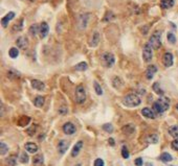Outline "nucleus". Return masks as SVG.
<instances>
[{"mask_svg": "<svg viewBox=\"0 0 178 166\" xmlns=\"http://www.w3.org/2000/svg\"><path fill=\"white\" fill-rule=\"evenodd\" d=\"M17 162V157L16 156H12L10 158L6 159V164L10 165V166H15Z\"/></svg>", "mask_w": 178, "mask_h": 166, "instance_id": "473e14b6", "label": "nucleus"}, {"mask_svg": "<svg viewBox=\"0 0 178 166\" xmlns=\"http://www.w3.org/2000/svg\"><path fill=\"white\" fill-rule=\"evenodd\" d=\"M123 132H124L126 135H131L135 132V127L133 124H127L123 127Z\"/></svg>", "mask_w": 178, "mask_h": 166, "instance_id": "aec40b11", "label": "nucleus"}, {"mask_svg": "<svg viewBox=\"0 0 178 166\" xmlns=\"http://www.w3.org/2000/svg\"><path fill=\"white\" fill-rule=\"evenodd\" d=\"M68 147H69V142L66 141V140H61V141L59 142V144H58V152H59V154L64 155L65 153L67 152Z\"/></svg>", "mask_w": 178, "mask_h": 166, "instance_id": "1a4fd4ad", "label": "nucleus"}, {"mask_svg": "<svg viewBox=\"0 0 178 166\" xmlns=\"http://www.w3.org/2000/svg\"><path fill=\"white\" fill-rule=\"evenodd\" d=\"M146 166H153V165L150 164V163H147V164H146Z\"/></svg>", "mask_w": 178, "mask_h": 166, "instance_id": "09e8293b", "label": "nucleus"}, {"mask_svg": "<svg viewBox=\"0 0 178 166\" xmlns=\"http://www.w3.org/2000/svg\"><path fill=\"white\" fill-rule=\"evenodd\" d=\"M102 60H103L104 64H105L106 67H112L115 63V57L114 55L111 54V52H105L103 55H102Z\"/></svg>", "mask_w": 178, "mask_h": 166, "instance_id": "39448f33", "label": "nucleus"}, {"mask_svg": "<svg viewBox=\"0 0 178 166\" xmlns=\"http://www.w3.org/2000/svg\"><path fill=\"white\" fill-rule=\"evenodd\" d=\"M141 103V97L138 96L137 94H128L123 98V103H124L126 107L129 108H134L139 106Z\"/></svg>", "mask_w": 178, "mask_h": 166, "instance_id": "f257e3e1", "label": "nucleus"}, {"mask_svg": "<svg viewBox=\"0 0 178 166\" xmlns=\"http://www.w3.org/2000/svg\"><path fill=\"white\" fill-rule=\"evenodd\" d=\"M36 129H37V127H29V129H27L26 131H27V134H28L29 136H33V135H35V133H36Z\"/></svg>", "mask_w": 178, "mask_h": 166, "instance_id": "79ce46f5", "label": "nucleus"}, {"mask_svg": "<svg viewBox=\"0 0 178 166\" xmlns=\"http://www.w3.org/2000/svg\"><path fill=\"white\" fill-rule=\"evenodd\" d=\"M156 72H157V67H156L155 65L148 66L147 70H146V77H147L148 80H152Z\"/></svg>", "mask_w": 178, "mask_h": 166, "instance_id": "9d476101", "label": "nucleus"}, {"mask_svg": "<svg viewBox=\"0 0 178 166\" xmlns=\"http://www.w3.org/2000/svg\"><path fill=\"white\" fill-rule=\"evenodd\" d=\"M59 113L64 115V114H66V113H67V110L66 109H60V110H59Z\"/></svg>", "mask_w": 178, "mask_h": 166, "instance_id": "49530a36", "label": "nucleus"}, {"mask_svg": "<svg viewBox=\"0 0 178 166\" xmlns=\"http://www.w3.org/2000/svg\"><path fill=\"white\" fill-rule=\"evenodd\" d=\"M159 159L162 161V162H165V163L170 162V161L173 160L172 156H171L169 153H164V154H162V155H160V157H159Z\"/></svg>", "mask_w": 178, "mask_h": 166, "instance_id": "393cba45", "label": "nucleus"}, {"mask_svg": "<svg viewBox=\"0 0 178 166\" xmlns=\"http://www.w3.org/2000/svg\"><path fill=\"white\" fill-rule=\"evenodd\" d=\"M76 166H81V164H78V165H76Z\"/></svg>", "mask_w": 178, "mask_h": 166, "instance_id": "3c124183", "label": "nucleus"}, {"mask_svg": "<svg viewBox=\"0 0 178 166\" xmlns=\"http://www.w3.org/2000/svg\"><path fill=\"white\" fill-rule=\"evenodd\" d=\"M109 143H110V144H111V145H112V146H113V145H114V140H113V139H112V138H110V139H109Z\"/></svg>", "mask_w": 178, "mask_h": 166, "instance_id": "de8ad7c7", "label": "nucleus"}, {"mask_svg": "<svg viewBox=\"0 0 178 166\" xmlns=\"http://www.w3.org/2000/svg\"><path fill=\"white\" fill-rule=\"evenodd\" d=\"M122 156H123V158H125V159H128L129 156H130L126 146H123V147H122Z\"/></svg>", "mask_w": 178, "mask_h": 166, "instance_id": "a19ab883", "label": "nucleus"}, {"mask_svg": "<svg viewBox=\"0 0 178 166\" xmlns=\"http://www.w3.org/2000/svg\"><path fill=\"white\" fill-rule=\"evenodd\" d=\"M75 99L78 103H83L86 100V91L85 88L83 86H78L76 88V92H75Z\"/></svg>", "mask_w": 178, "mask_h": 166, "instance_id": "7ed1b4c3", "label": "nucleus"}, {"mask_svg": "<svg viewBox=\"0 0 178 166\" xmlns=\"http://www.w3.org/2000/svg\"><path fill=\"white\" fill-rule=\"evenodd\" d=\"M15 17V13L14 12H10L8 14H6L5 16L2 18V20H1V24H2V26L3 27H6L7 26V24H8V22H10V20H12L13 18Z\"/></svg>", "mask_w": 178, "mask_h": 166, "instance_id": "4468645a", "label": "nucleus"}, {"mask_svg": "<svg viewBox=\"0 0 178 166\" xmlns=\"http://www.w3.org/2000/svg\"><path fill=\"white\" fill-rule=\"evenodd\" d=\"M149 44L153 49H158L162 46V33L155 31L149 40Z\"/></svg>", "mask_w": 178, "mask_h": 166, "instance_id": "f03ea898", "label": "nucleus"}, {"mask_svg": "<svg viewBox=\"0 0 178 166\" xmlns=\"http://www.w3.org/2000/svg\"><path fill=\"white\" fill-rule=\"evenodd\" d=\"M24 147H25V150L28 153H31V154H35V153L38 152L37 144L34 143V142H27V143H25Z\"/></svg>", "mask_w": 178, "mask_h": 166, "instance_id": "2eb2a0df", "label": "nucleus"}, {"mask_svg": "<svg viewBox=\"0 0 178 166\" xmlns=\"http://www.w3.org/2000/svg\"><path fill=\"white\" fill-rule=\"evenodd\" d=\"M38 33H40V26L38 24H33L29 27V33L31 36H36Z\"/></svg>", "mask_w": 178, "mask_h": 166, "instance_id": "cd10ccee", "label": "nucleus"}, {"mask_svg": "<svg viewBox=\"0 0 178 166\" xmlns=\"http://www.w3.org/2000/svg\"><path fill=\"white\" fill-rule=\"evenodd\" d=\"M88 68V65L86 62H81V63H79L77 66L75 67V69L77 70V71H85V70H87Z\"/></svg>", "mask_w": 178, "mask_h": 166, "instance_id": "a878e982", "label": "nucleus"}, {"mask_svg": "<svg viewBox=\"0 0 178 166\" xmlns=\"http://www.w3.org/2000/svg\"><path fill=\"white\" fill-rule=\"evenodd\" d=\"M135 165L136 166H143V159L137 158L136 160H135Z\"/></svg>", "mask_w": 178, "mask_h": 166, "instance_id": "a18cd8bd", "label": "nucleus"}, {"mask_svg": "<svg viewBox=\"0 0 178 166\" xmlns=\"http://www.w3.org/2000/svg\"><path fill=\"white\" fill-rule=\"evenodd\" d=\"M99 33L95 31L92 35V37H91L90 41H89V45H90L91 47H95V46L99 44Z\"/></svg>", "mask_w": 178, "mask_h": 166, "instance_id": "f3484780", "label": "nucleus"}, {"mask_svg": "<svg viewBox=\"0 0 178 166\" xmlns=\"http://www.w3.org/2000/svg\"><path fill=\"white\" fill-rule=\"evenodd\" d=\"M76 131H77V127H76V125L73 123L66 122L63 125V132L66 135H73V134L76 133Z\"/></svg>", "mask_w": 178, "mask_h": 166, "instance_id": "423d86ee", "label": "nucleus"}, {"mask_svg": "<svg viewBox=\"0 0 178 166\" xmlns=\"http://www.w3.org/2000/svg\"><path fill=\"white\" fill-rule=\"evenodd\" d=\"M167 38H168L169 43H171V44H175V43H176V37H175L174 33H169L168 36H167Z\"/></svg>", "mask_w": 178, "mask_h": 166, "instance_id": "f704fd0d", "label": "nucleus"}, {"mask_svg": "<svg viewBox=\"0 0 178 166\" xmlns=\"http://www.w3.org/2000/svg\"><path fill=\"white\" fill-rule=\"evenodd\" d=\"M16 44L20 49H26L28 46V41L25 37H19L16 41Z\"/></svg>", "mask_w": 178, "mask_h": 166, "instance_id": "f8f14e48", "label": "nucleus"}, {"mask_svg": "<svg viewBox=\"0 0 178 166\" xmlns=\"http://www.w3.org/2000/svg\"><path fill=\"white\" fill-rule=\"evenodd\" d=\"M87 20H88V15H82L80 17V24H82L81 28H85L86 25H87Z\"/></svg>", "mask_w": 178, "mask_h": 166, "instance_id": "c756f323", "label": "nucleus"}, {"mask_svg": "<svg viewBox=\"0 0 178 166\" xmlns=\"http://www.w3.org/2000/svg\"><path fill=\"white\" fill-rule=\"evenodd\" d=\"M153 111H154V113H155V114H159V115L162 114V113L165 112L157 101H155V103H153Z\"/></svg>", "mask_w": 178, "mask_h": 166, "instance_id": "c85d7f7f", "label": "nucleus"}, {"mask_svg": "<svg viewBox=\"0 0 178 166\" xmlns=\"http://www.w3.org/2000/svg\"><path fill=\"white\" fill-rule=\"evenodd\" d=\"M93 87H94V90H95V93H96L97 95H102L103 94V90H102L101 86H99V84L97 82H93Z\"/></svg>", "mask_w": 178, "mask_h": 166, "instance_id": "72a5a7b5", "label": "nucleus"}, {"mask_svg": "<svg viewBox=\"0 0 178 166\" xmlns=\"http://www.w3.org/2000/svg\"><path fill=\"white\" fill-rule=\"evenodd\" d=\"M31 87L38 91H43L44 89H45V84L39 80H33L31 82Z\"/></svg>", "mask_w": 178, "mask_h": 166, "instance_id": "9b49d317", "label": "nucleus"}, {"mask_svg": "<svg viewBox=\"0 0 178 166\" xmlns=\"http://www.w3.org/2000/svg\"><path fill=\"white\" fill-rule=\"evenodd\" d=\"M162 63L166 67H171L174 63V57H173V54L171 52H166L164 54V57H162Z\"/></svg>", "mask_w": 178, "mask_h": 166, "instance_id": "0eeeda50", "label": "nucleus"}, {"mask_svg": "<svg viewBox=\"0 0 178 166\" xmlns=\"http://www.w3.org/2000/svg\"><path fill=\"white\" fill-rule=\"evenodd\" d=\"M22 120H23V122H18V124H19V125H21V127H24V125L28 124L29 121H31V118H29V117H25V116H23L22 118H21L19 121H22Z\"/></svg>", "mask_w": 178, "mask_h": 166, "instance_id": "c9c22d12", "label": "nucleus"}, {"mask_svg": "<svg viewBox=\"0 0 178 166\" xmlns=\"http://www.w3.org/2000/svg\"><path fill=\"white\" fill-rule=\"evenodd\" d=\"M44 103H45V98L43 96H37L34 100V103H35L36 107L38 108H41L44 106Z\"/></svg>", "mask_w": 178, "mask_h": 166, "instance_id": "412c9836", "label": "nucleus"}, {"mask_svg": "<svg viewBox=\"0 0 178 166\" xmlns=\"http://www.w3.org/2000/svg\"><path fill=\"white\" fill-rule=\"evenodd\" d=\"M103 130H105L107 133H112L113 132V127L110 123H106V124L103 125Z\"/></svg>", "mask_w": 178, "mask_h": 166, "instance_id": "58836bf2", "label": "nucleus"}, {"mask_svg": "<svg viewBox=\"0 0 178 166\" xmlns=\"http://www.w3.org/2000/svg\"><path fill=\"white\" fill-rule=\"evenodd\" d=\"M174 0H160V6L165 10H168L174 5Z\"/></svg>", "mask_w": 178, "mask_h": 166, "instance_id": "6ab92c4d", "label": "nucleus"}, {"mask_svg": "<svg viewBox=\"0 0 178 166\" xmlns=\"http://www.w3.org/2000/svg\"><path fill=\"white\" fill-rule=\"evenodd\" d=\"M171 146L174 150H178V138L175 140H173L172 143H171Z\"/></svg>", "mask_w": 178, "mask_h": 166, "instance_id": "37998d69", "label": "nucleus"}, {"mask_svg": "<svg viewBox=\"0 0 178 166\" xmlns=\"http://www.w3.org/2000/svg\"><path fill=\"white\" fill-rule=\"evenodd\" d=\"M82 147H83V141L77 142V144H76V145L73 146V152H71V156H73V157H77L78 155H79V153H80V150H81Z\"/></svg>", "mask_w": 178, "mask_h": 166, "instance_id": "a211bd4d", "label": "nucleus"}, {"mask_svg": "<svg viewBox=\"0 0 178 166\" xmlns=\"http://www.w3.org/2000/svg\"><path fill=\"white\" fill-rule=\"evenodd\" d=\"M112 85H113V87L115 89H120V88H122V87H123L124 83H123V80H120V77L115 76V77L113 78V80H112Z\"/></svg>", "mask_w": 178, "mask_h": 166, "instance_id": "4be33fe9", "label": "nucleus"}, {"mask_svg": "<svg viewBox=\"0 0 178 166\" xmlns=\"http://www.w3.org/2000/svg\"><path fill=\"white\" fill-rule=\"evenodd\" d=\"M152 57H153V51H152V47L150 46L149 43H147L145 46H144L143 49V59L145 62L149 63V62L152 61Z\"/></svg>", "mask_w": 178, "mask_h": 166, "instance_id": "20e7f679", "label": "nucleus"}, {"mask_svg": "<svg viewBox=\"0 0 178 166\" xmlns=\"http://www.w3.org/2000/svg\"><path fill=\"white\" fill-rule=\"evenodd\" d=\"M20 162L23 163V164H25V163L28 162V156L26 155V153H22L20 156Z\"/></svg>", "mask_w": 178, "mask_h": 166, "instance_id": "4c0bfd02", "label": "nucleus"}, {"mask_svg": "<svg viewBox=\"0 0 178 166\" xmlns=\"http://www.w3.org/2000/svg\"><path fill=\"white\" fill-rule=\"evenodd\" d=\"M147 142L148 143H151V144H155L158 142V136L156 134H152V135H149L147 138Z\"/></svg>", "mask_w": 178, "mask_h": 166, "instance_id": "bb28decb", "label": "nucleus"}, {"mask_svg": "<svg viewBox=\"0 0 178 166\" xmlns=\"http://www.w3.org/2000/svg\"><path fill=\"white\" fill-rule=\"evenodd\" d=\"M94 166H104V161L102 159H96L94 161Z\"/></svg>", "mask_w": 178, "mask_h": 166, "instance_id": "c03bdc74", "label": "nucleus"}, {"mask_svg": "<svg viewBox=\"0 0 178 166\" xmlns=\"http://www.w3.org/2000/svg\"><path fill=\"white\" fill-rule=\"evenodd\" d=\"M169 134H170L172 137H174L175 139L178 138V125H172V127H169Z\"/></svg>", "mask_w": 178, "mask_h": 166, "instance_id": "5701e85b", "label": "nucleus"}, {"mask_svg": "<svg viewBox=\"0 0 178 166\" xmlns=\"http://www.w3.org/2000/svg\"><path fill=\"white\" fill-rule=\"evenodd\" d=\"M48 31H49V26L46 22H42L40 25V36L41 38H45L48 35Z\"/></svg>", "mask_w": 178, "mask_h": 166, "instance_id": "ddd939ff", "label": "nucleus"}, {"mask_svg": "<svg viewBox=\"0 0 178 166\" xmlns=\"http://www.w3.org/2000/svg\"><path fill=\"white\" fill-rule=\"evenodd\" d=\"M153 90H154V92H156V94H158V95H164V91L160 89V87H159V84L158 83H155V84L153 85Z\"/></svg>", "mask_w": 178, "mask_h": 166, "instance_id": "2f4dec72", "label": "nucleus"}, {"mask_svg": "<svg viewBox=\"0 0 178 166\" xmlns=\"http://www.w3.org/2000/svg\"><path fill=\"white\" fill-rule=\"evenodd\" d=\"M157 103H159L160 107L162 108V110H164V111H167L169 108H170V99H169L167 96L162 95V96H160L159 98L157 99Z\"/></svg>", "mask_w": 178, "mask_h": 166, "instance_id": "6e6552de", "label": "nucleus"}, {"mask_svg": "<svg viewBox=\"0 0 178 166\" xmlns=\"http://www.w3.org/2000/svg\"><path fill=\"white\" fill-rule=\"evenodd\" d=\"M141 114H143V116H145L146 118H149V119L155 118V113H154V111L149 109V108H144V109L141 110Z\"/></svg>", "mask_w": 178, "mask_h": 166, "instance_id": "dca6fc26", "label": "nucleus"}, {"mask_svg": "<svg viewBox=\"0 0 178 166\" xmlns=\"http://www.w3.org/2000/svg\"><path fill=\"white\" fill-rule=\"evenodd\" d=\"M8 54H10V57H12V59H16V57L19 55V50H18V48L12 47V48L10 49V51H8Z\"/></svg>", "mask_w": 178, "mask_h": 166, "instance_id": "7c9ffc66", "label": "nucleus"}, {"mask_svg": "<svg viewBox=\"0 0 178 166\" xmlns=\"http://www.w3.org/2000/svg\"><path fill=\"white\" fill-rule=\"evenodd\" d=\"M22 26H23V20H20L19 21V23H16V24L14 25L13 29H14V31H21V29H22Z\"/></svg>", "mask_w": 178, "mask_h": 166, "instance_id": "ea45409f", "label": "nucleus"}, {"mask_svg": "<svg viewBox=\"0 0 178 166\" xmlns=\"http://www.w3.org/2000/svg\"><path fill=\"white\" fill-rule=\"evenodd\" d=\"M44 162V158L42 155H36L33 159V163L34 165H42Z\"/></svg>", "mask_w": 178, "mask_h": 166, "instance_id": "b1692460", "label": "nucleus"}, {"mask_svg": "<svg viewBox=\"0 0 178 166\" xmlns=\"http://www.w3.org/2000/svg\"><path fill=\"white\" fill-rule=\"evenodd\" d=\"M176 109H177V111H178V103H177V106H176Z\"/></svg>", "mask_w": 178, "mask_h": 166, "instance_id": "8fccbe9b", "label": "nucleus"}, {"mask_svg": "<svg viewBox=\"0 0 178 166\" xmlns=\"http://www.w3.org/2000/svg\"><path fill=\"white\" fill-rule=\"evenodd\" d=\"M7 152H8V146L5 143L1 142V144H0V153H1V155H5Z\"/></svg>", "mask_w": 178, "mask_h": 166, "instance_id": "e433bc0d", "label": "nucleus"}]
</instances>
